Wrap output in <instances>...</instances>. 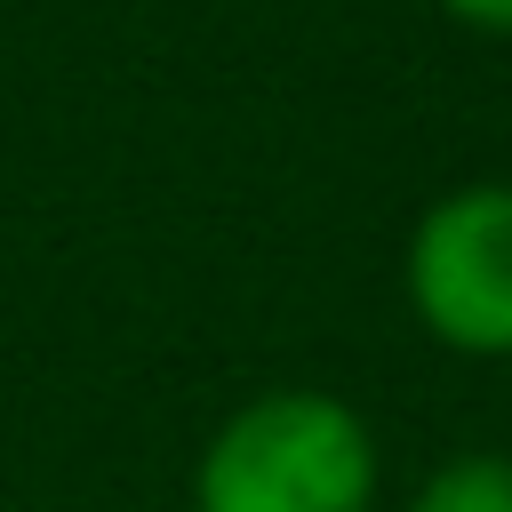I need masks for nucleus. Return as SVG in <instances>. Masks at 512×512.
Segmentation results:
<instances>
[{"instance_id": "7ed1b4c3", "label": "nucleus", "mask_w": 512, "mask_h": 512, "mask_svg": "<svg viewBox=\"0 0 512 512\" xmlns=\"http://www.w3.org/2000/svg\"><path fill=\"white\" fill-rule=\"evenodd\" d=\"M408 512H512V456H496V448L448 456V464L408 496Z\"/></svg>"}, {"instance_id": "20e7f679", "label": "nucleus", "mask_w": 512, "mask_h": 512, "mask_svg": "<svg viewBox=\"0 0 512 512\" xmlns=\"http://www.w3.org/2000/svg\"><path fill=\"white\" fill-rule=\"evenodd\" d=\"M440 16H448V24H464V32L512 40V0H440Z\"/></svg>"}, {"instance_id": "f03ea898", "label": "nucleus", "mask_w": 512, "mask_h": 512, "mask_svg": "<svg viewBox=\"0 0 512 512\" xmlns=\"http://www.w3.org/2000/svg\"><path fill=\"white\" fill-rule=\"evenodd\" d=\"M408 312L464 360H512V184L480 176L440 192L400 256Z\"/></svg>"}, {"instance_id": "f257e3e1", "label": "nucleus", "mask_w": 512, "mask_h": 512, "mask_svg": "<svg viewBox=\"0 0 512 512\" xmlns=\"http://www.w3.org/2000/svg\"><path fill=\"white\" fill-rule=\"evenodd\" d=\"M376 472V432L352 400L280 384L208 432L192 512H376Z\"/></svg>"}]
</instances>
